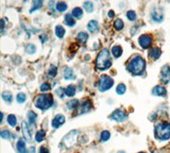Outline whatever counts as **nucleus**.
Returning a JSON list of instances; mask_svg holds the SVG:
<instances>
[{
	"label": "nucleus",
	"mask_w": 170,
	"mask_h": 153,
	"mask_svg": "<svg viewBox=\"0 0 170 153\" xmlns=\"http://www.w3.org/2000/svg\"><path fill=\"white\" fill-rule=\"evenodd\" d=\"M145 61L141 56L136 55L133 58L128 66V70L134 75H140L144 72Z\"/></svg>",
	"instance_id": "nucleus-1"
},
{
	"label": "nucleus",
	"mask_w": 170,
	"mask_h": 153,
	"mask_svg": "<svg viewBox=\"0 0 170 153\" xmlns=\"http://www.w3.org/2000/svg\"><path fill=\"white\" fill-rule=\"evenodd\" d=\"M112 66V59L107 49H104L98 54L96 59V67L101 71L108 69Z\"/></svg>",
	"instance_id": "nucleus-2"
},
{
	"label": "nucleus",
	"mask_w": 170,
	"mask_h": 153,
	"mask_svg": "<svg viewBox=\"0 0 170 153\" xmlns=\"http://www.w3.org/2000/svg\"><path fill=\"white\" fill-rule=\"evenodd\" d=\"M155 137L157 140H167L170 139V123H161L155 128Z\"/></svg>",
	"instance_id": "nucleus-3"
},
{
	"label": "nucleus",
	"mask_w": 170,
	"mask_h": 153,
	"mask_svg": "<svg viewBox=\"0 0 170 153\" xmlns=\"http://www.w3.org/2000/svg\"><path fill=\"white\" fill-rule=\"evenodd\" d=\"M54 104V100L51 95H41L36 99L35 106L41 110H47Z\"/></svg>",
	"instance_id": "nucleus-4"
},
{
	"label": "nucleus",
	"mask_w": 170,
	"mask_h": 153,
	"mask_svg": "<svg viewBox=\"0 0 170 153\" xmlns=\"http://www.w3.org/2000/svg\"><path fill=\"white\" fill-rule=\"evenodd\" d=\"M114 84V81L109 76L102 75L99 76V90L100 92H104L110 89Z\"/></svg>",
	"instance_id": "nucleus-5"
},
{
	"label": "nucleus",
	"mask_w": 170,
	"mask_h": 153,
	"mask_svg": "<svg viewBox=\"0 0 170 153\" xmlns=\"http://www.w3.org/2000/svg\"><path fill=\"white\" fill-rule=\"evenodd\" d=\"M110 118L114 120V121L122 122L127 118V113L124 111H122V110L117 109L115 112H113V114L111 115Z\"/></svg>",
	"instance_id": "nucleus-6"
},
{
	"label": "nucleus",
	"mask_w": 170,
	"mask_h": 153,
	"mask_svg": "<svg viewBox=\"0 0 170 153\" xmlns=\"http://www.w3.org/2000/svg\"><path fill=\"white\" fill-rule=\"evenodd\" d=\"M139 44L143 49H148L151 47V44H152V39L151 37L149 35H142L139 38Z\"/></svg>",
	"instance_id": "nucleus-7"
},
{
	"label": "nucleus",
	"mask_w": 170,
	"mask_h": 153,
	"mask_svg": "<svg viewBox=\"0 0 170 153\" xmlns=\"http://www.w3.org/2000/svg\"><path fill=\"white\" fill-rule=\"evenodd\" d=\"M161 81L163 83H168L170 82V67L164 66L161 71Z\"/></svg>",
	"instance_id": "nucleus-8"
},
{
	"label": "nucleus",
	"mask_w": 170,
	"mask_h": 153,
	"mask_svg": "<svg viewBox=\"0 0 170 153\" xmlns=\"http://www.w3.org/2000/svg\"><path fill=\"white\" fill-rule=\"evenodd\" d=\"M65 121H66V118L63 115H57L52 122V126L55 128H58L61 125L64 123Z\"/></svg>",
	"instance_id": "nucleus-9"
},
{
	"label": "nucleus",
	"mask_w": 170,
	"mask_h": 153,
	"mask_svg": "<svg viewBox=\"0 0 170 153\" xmlns=\"http://www.w3.org/2000/svg\"><path fill=\"white\" fill-rule=\"evenodd\" d=\"M151 17L157 22H162L163 20V13L162 10H159L158 9H155L152 13H151Z\"/></svg>",
	"instance_id": "nucleus-10"
},
{
	"label": "nucleus",
	"mask_w": 170,
	"mask_h": 153,
	"mask_svg": "<svg viewBox=\"0 0 170 153\" xmlns=\"http://www.w3.org/2000/svg\"><path fill=\"white\" fill-rule=\"evenodd\" d=\"M22 133L25 140L26 141H28V142H31L32 141V134L30 133L28 125H27L26 122H23L22 123Z\"/></svg>",
	"instance_id": "nucleus-11"
},
{
	"label": "nucleus",
	"mask_w": 170,
	"mask_h": 153,
	"mask_svg": "<svg viewBox=\"0 0 170 153\" xmlns=\"http://www.w3.org/2000/svg\"><path fill=\"white\" fill-rule=\"evenodd\" d=\"M152 93L154 95L165 97L167 95V90L163 86H156L154 89H152Z\"/></svg>",
	"instance_id": "nucleus-12"
},
{
	"label": "nucleus",
	"mask_w": 170,
	"mask_h": 153,
	"mask_svg": "<svg viewBox=\"0 0 170 153\" xmlns=\"http://www.w3.org/2000/svg\"><path fill=\"white\" fill-rule=\"evenodd\" d=\"M162 54V51L159 48H152L151 49V50L149 52V56L152 58L153 60H157L160 57V55Z\"/></svg>",
	"instance_id": "nucleus-13"
},
{
	"label": "nucleus",
	"mask_w": 170,
	"mask_h": 153,
	"mask_svg": "<svg viewBox=\"0 0 170 153\" xmlns=\"http://www.w3.org/2000/svg\"><path fill=\"white\" fill-rule=\"evenodd\" d=\"M88 29L90 32H95L99 30V25L96 21H90L88 24Z\"/></svg>",
	"instance_id": "nucleus-14"
},
{
	"label": "nucleus",
	"mask_w": 170,
	"mask_h": 153,
	"mask_svg": "<svg viewBox=\"0 0 170 153\" xmlns=\"http://www.w3.org/2000/svg\"><path fill=\"white\" fill-rule=\"evenodd\" d=\"M17 150L19 153H26V143L22 140H19V141L17 142Z\"/></svg>",
	"instance_id": "nucleus-15"
},
{
	"label": "nucleus",
	"mask_w": 170,
	"mask_h": 153,
	"mask_svg": "<svg viewBox=\"0 0 170 153\" xmlns=\"http://www.w3.org/2000/svg\"><path fill=\"white\" fill-rule=\"evenodd\" d=\"M65 22L66 24L68 26H73L75 24H76V21H75V20L73 19V17L71 16V15H66L65 16Z\"/></svg>",
	"instance_id": "nucleus-16"
},
{
	"label": "nucleus",
	"mask_w": 170,
	"mask_h": 153,
	"mask_svg": "<svg viewBox=\"0 0 170 153\" xmlns=\"http://www.w3.org/2000/svg\"><path fill=\"white\" fill-rule=\"evenodd\" d=\"M75 93H76V89H75V87L73 85H69V86L67 88V89H65V94H66V95L69 96V97H72V96L75 95Z\"/></svg>",
	"instance_id": "nucleus-17"
},
{
	"label": "nucleus",
	"mask_w": 170,
	"mask_h": 153,
	"mask_svg": "<svg viewBox=\"0 0 170 153\" xmlns=\"http://www.w3.org/2000/svg\"><path fill=\"white\" fill-rule=\"evenodd\" d=\"M112 53L116 58L120 57L122 54V49L120 46H114L112 49Z\"/></svg>",
	"instance_id": "nucleus-18"
},
{
	"label": "nucleus",
	"mask_w": 170,
	"mask_h": 153,
	"mask_svg": "<svg viewBox=\"0 0 170 153\" xmlns=\"http://www.w3.org/2000/svg\"><path fill=\"white\" fill-rule=\"evenodd\" d=\"M64 76L67 80L72 79L75 78V76L73 75V72L71 70V68H66L64 71Z\"/></svg>",
	"instance_id": "nucleus-19"
},
{
	"label": "nucleus",
	"mask_w": 170,
	"mask_h": 153,
	"mask_svg": "<svg viewBox=\"0 0 170 153\" xmlns=\"http://www.w3.org/2000/svg\"><path fill=\"white\" fill-rule=\"evenodd\" d=\"M65 32H66V31H65L64 27H62L61 26H57L55 27V34L57 35L58 38H63L65 35Z\"/></svg>",
	"instance_id": "nucleus-20"
},
{
	"label": "nucleus",
	"mask_w": 170,
	"mask_h": 153,
	"mask_svg": "<svg viewBox=\"0 0 170 153\" xmlns=\"http://www.w3.org/2000/svg\"><path fill=\"white\" fill-rule=\"evenodd\" d=\"M77 39H78L82 44H84V43H86L87 40L89 39V35H88V33H86V32H80V33H78V35H77Z\"/></svg>",
	"instance_id": "nucleus-21"
},
{
	"label": "nucleus",
	"mask_w": 170,
	"mask_h": 153,
	"mask_svg": "<svg viewBox=\"0 0 170 153\" xmlns=\"http://www.w3.org/2000/svg\"><path fill=\"white\" fill-rule=\"evenodd\" d=\"M45 138V131L44 130H39L37 134H36L35 140L36 141L38 142H41L43 140H44Z\"/></svg>",
	"instance_id": "nucleus-22"
},
{
	"label": "nucleus",
	"mask_w": 170,
	"mask_h": 153,
	"mask_svg": "<svg viewBox=\"0 0 170 153\" xmlns=\"http://www.w3.org/2000/svg\"><path fill=\"white\" fill-rule=\"evenodd\" d=\"M91 103L90 101L84 102L83 105H82V108H81V113H84V112H88L91 109Z\"/></svg>",
	"instance_id": "nucleus-23"
},
{
	"label": "nucleus",
	"mask_w": 170,
	"mask_h": 153,
	"mask_svg": "<svg viewBox=\"0 0 170 153\" xmlns=\"http://www.w3.org/2000/svg\"><path fill=\"white\" fill-rule=\"evenodd\" d=\"M83 13L84 12H83L82 9L77 7V8H75V9H73V10H72V16L75 17V18H80L81 16H83Z\"/></svg>",
	"instance_id": "nucleus-24"
},
{
	"label": "nucleus",
	"mask_w": 170,
	"mask_h": 153,
	"mask_svg": "<svg viewBox=\"0 0 170 153\" xmlns=\"http://www.w3.org/2000/svg\"><path fill=\"white\" fill-rule=\"evenodd\" d=\"M78 104H79V102L77 100H71L67 103V106L70 110H73V109L77 108L78 106Z\"/></svg>",
	"instance_id": "nucleus-25"
},
{
	"label": "nucleus",
	"mask_w": 170,
	"mask_h": 153,
	"mask_svg": "<svg viewBox=\"0 0 170 153\" xmlns=\"http://www.w3.org/2000/svg\"><path fill=\"white\" fill-rule=\"evenodd\" d=\"M56 9H57L58 11L60 12H63V11H66L67 9V3H64V2H59L56 4Z\"/></svg>",
	"instance_id": "nucleus-26"
},
{
	"label": "nucleus",
	"mask_w": 170,
	"mask_h": 153,
	"mask_svg": "<svg viewBox=\"0 0 170 153\" xmlns=\"http://www.w3.org/2000/svg\"><path fill=\"white\" fill-rule=\"evenodd\" d=\"M43 5V1H34L33 2V6L32 8L30 10V13H32L33 11H35V10H39L40 9Z\"/></svg>",
	"instance_id": "nucleus-27"
},
{
	"label": "nucleus",
	"mask_w": 170,
	"mask_h": 153,
	"mask_svg": "<svg viewBox=\"0 0 170 153\" xmlns=\"http://www.w3.org/2000/svg\"><path fill=\"white\" fill-rule=\"evenodd\" d=\"M84 9L86 10V11H88L89 13H91L94 10L93 3H91L90 1H86V2H84Z\"/></svg>",
	"instance_id": "nucleus-28"
},
{
	"label": "nucleus",
	"mask_w": 170,
	"mask_h": 153,
	"mask_svg": "<svg viewBox=\"0 0 170 153\" xmlns=\"http://www.w3.org/2000/svg\"><path fill=\"white\" fill-rule=\"evenodd\" d=\"M124 23L122 21V20L117 19L116 21L115 22H114V27H115L117 31H120V30H122L123 28V26H124Z\"/></svg>",
	"instance_id": "nucleus-29"
},
{
	"label": "nucleus",
	"mask_w": 170,
	"mask_h": 153,
	"mask_svg": "<svg viewBox=\"0 0 170 153\" xmlns=\"http://www.w3.org/2000/svg\"><path fill=\"white\" fill-rule=\"evenodd\" d=\"M8 123H9V124L10 126H12V127H15L17 123V120H16V118L15 115H10L9 117H8Z\"/></svg>",
	"instance_id": "nucleus-30"
},
{
	"label": "nucleus",
	"mask_w": 170,
	"mask_h": 153,
	"mask_svg": "<svg viewBox=\"0 0 170 153\" xmlns=\"http://www.w3.org/2000/svg\"><path fill=\"white\" fill-rule=\"evenodd\" d=\"M48 76H51V77H54V76H56V74H57V67H55V66H53L51 65L50 67H49V70H48Z\"/></svg>",
	"instance_id": "nucleus-31"
},
{
	"label": "nucleus",
	"mask_w": 170,
	"mask_h": 153,
	"mask_svg": "<svg viewBox=\"0 0 170 153\" xmlns=\"http://www.w3.org/2000/svg\"><path fill=\"white\" fill-rule=\"evenodd\" d=\"M111 137V134H110L109 131H103L102 133H101V136H100V139H101V141H106V140H108Z\"/></svg>",
	"instance_id": "nucleus-32"
},
{
	"label": "nucleus",
	"mask_w": 170,
	"mask_h": 153,
	"mask_svg": "<svg viewBox=\"0 0 170 153\" xmlns=\"http://www.w3.org/2000/svg\"><path fill=\"white\" fill-rule=\"evenodd\" d=\"M126 91V86L123 83H120L118 86L117 87V93L118 95H123Z\"/></svg>",
	"instance_id": "nucleus-33"
},
{
	"label": "nucleus",
	"mask_w": 170,
	"mask_h": 153,
	"mask_svg": "<svg viewBox=\"0 0 170 153\" xmlns=\"http://www.w3.org/2000/svg\"><path fill=\"white\" fill-rule=\"evenodd\" d=\"M2 97H3V99L5 100V101H8V102H11V100H12V95L10 94V93L9 92H3V94H2Z\"/></svg>",
	"instance_id": "nucleus-34"
},
{
	"label": "nucleus",
	"mask_w": 170,
	"mask_h": 153,
	"mask_svg": "<svg viewBox=\"0 0 170 153\" xmlns=\"http://www.w3.org/2000/svg\"><path fill=\"white\" fill-rule=\"evenodd\" d=\"M26 53L32 54L33 53H35L36 51V47L33 44H27L26 46Z\"/></svg>",
	"instance_id": "nucleus-35"
},
{
	"label": "nucleus",
	"mask_w": 170,
	"mask_h": 153,
	"mask_svg": "<svg viewBox=\"0 0 170 153\" xmlns=\"http://www.w3.org/2000/svg\"><path fill=\"white\" fill-rule=\"evenodd\" d=\"M127 17L128 18V20H130V21H135L136 19V14L133 10H128V12H127Z\"/></svg>",
	"instance_id": "nucleus-36"
},
{
	"label": "nucleus",
	"mask_w": 170,
	"mask_h": 153,
	"mask_svg": "<svg viewBox=\"0 0 170 153\" xmlns=\"http://www.w3.org/2000/svg\"><path fill=\"white\" fill-rule=\"evenodd\" d=\"M26 95H25V94H23V93L19 94V95H17V97H16L17 101L19 102V103H24L25 100H26Z\"/></svg>",
	"instance_id": "nucleus-37"
},
{
	"label": "nucleus",
	"mask_w": 170,
	"mask_h": 153,
	"mask_svg": "<svg viewBox=\"0 0 170 153\" xmlns=\"http://www.w3.org/2000/svg\"><path fill=\"white\" fill-rule=\"evenodd\" d=\"M50 84L48 83H43L41 87H40V90L42 91V92H46V91H48L49 89H50Z\"/></svg>",
	"instance_id": "nucleus-38"
},
{
	"label": "nucleus",
	"mask_w": 170,
	"mask_h": 153,
	"mask_svg": "<svg viewBox=\"0 0 170 153\" xmlns=\"http://www.w3.org/2000/svg\"><path fill=\"white\" fill-rule=\"evenodd\" d=\"M28 118L30 123H33L35 122L36 118H37V116H36V114L33 112H29Z\"/></svg>",
	"instance_id": "nucleus-39"
},
{
	"label": "nucleus",
	"mask_w": 170,
	"mask_h": 153,
	"mask_svg": "<svg viewBox=\"0 0 170 153\" xmlns=\"http://www.w3.org/2000/svg\"><path fill=\"white\" fill-rule=\"evenodd\" d=\"M1 137L3 139H9L10 137V133L9 130H3L1 131Z\"/></svg>",
	"instance_id": "nucleus-40"
},
{
	"label": "nucleus",
	"mask_w": 170,
	"mask_h": 153,
	"mask_svg": "<svg viewBox=\"0 0 170 153\" xmlns=\"http://www.w3.org/2000/svg\"><path fill=\"white\" fill-rule=\"evenodd\" d=\"M39 153H49V151H48V149L47 147L41 146L40 150H39Z\"/></svg>",
	"instance_id": "nucleus-41"
},
{
	"label": "nucleus",
	"mask_w": 170,
	"mask_h": 153,
	"mask_svg": "<svg viewBox=\"0 0 170 153\" xmlns=\"http://www.w3.org/2000/svg\"><path fill=\"white\" fill-rule=\"evenodd\" d=\"M108 16H109L110 18H113L114 17V12H113V10H110L109 13H108Z\"/></svg>",
	"instance_id": "nucleus-42"
},
{
	"label": "nucleus",
	"mask_w": 170,
	"mask_h": 153,
	"mask_svg": "<svg viewBox=\"0 0 170 153\" xmlns=\"http://www.w3.org/2000/svg\"><path fill=\"white\" fill-rule=\"evenodd\" d=\"M3 28H4V21H3V19L1 20V31L3 32Z\"/></svg>",
	"instance_id": "nucleus-43"
},
{
	"label": "nucleus",
	"mask_w": 170,
	"mask_h": 153,
	"mask_svg": "<svg viewBox=\"0 0 170 153\" xmlns=\"http://www.w3.org/2000/svg\"><path fill=\"white\" fill-rule=\"evenodd\" d=\"M139 153H145V152H139Z\"/></svg>",
	"instance_id": "nucleus-44"
}]
</instances>
